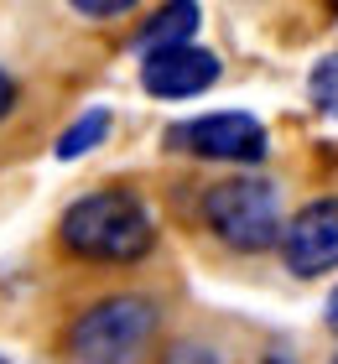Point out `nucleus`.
<instances>
[{
  "label": "nucleus",
  "mask_w": 338,
  "mask_h": 364,
  "mask_svg": "<svg viewBox=\"0 0 338 364\" xmlns=\"http://www.w3.org/2000/svg\"><path fill=\"white\" fill-rule=\"evenodd\" d=\"M78 11H89V16H115V11H125V0H78Z\"/></svg>",
  "instance_id": "9d476101"
},
{
  "label": "nucleus",
  "mask_w": 338,
  "mask_h": 364,
  "mask_svg": "<svg viewBox=\"0 0 338 364\" xmlns=\"http://www.w3.org/2000/svg\"><path fill=\"white\" fill-rule=\"evenodd\" d=\"M328 323H333V328H338V291H333V296H328Z\"/></svg>",
  "instance_id": "ddd939ff"
},
{
  "label": "nucleus",
  "mask_w": 338,
  "mask_h": 364,
  "mask_svg": "<svg viewBox=\"0 0 338 364\" xmlns=\"http://www.w3.org/2000/svg\"><path fill=\"white\" fill-rule=\"evenodd\" d=\"M265 364H286V359H265Z\"/></svg>",
  "instance_id": "4468645a"
},
{
  "label": "nucleus",
  "mask_w": 338,
  "mask_h": 364,
  "mask_svg": "<svg viewBox=\"0 0 338 364\" xmlns=\"http://www.w3.org/2000/svg\"><path fill=\"white\" fill-rule=\"evenodd\" d=\"M203 213H208L213 235L224 245H234V250H245V255L270 250V245L281 240L276 193H270V182H260V177H229V182H218V188H208Z\"/></svg>",
  "instance_id": "7ed1b4c3"
},
{
  "label": "nucleus",
  "mask_w": 338,
  "mask_h": 364,
  "mask_svg": "<svg viewBox=\"0 0 338 364\" xmlns=\"http://www.w3.org/2000/svg\"><path fill=\"white\" fill-rule=\"evenodd\" d=\"M172 364H213V359L203 354V349H177V354H172Z\"/></svg>",
  "instance_id": "f8f14e48"
},
{
  "label": "nucleus",
  "mask_w": 338,
  "mask_h": 364,
  "mask_svg": "<svg viewBox=\"0 0 338 364\" xmlns=\"http://www.w3.org/2000/svg\"><path fill=\"white\" fill-rule=\"evenodd\" d=\"M0 364H6V359H0Z\"/></svg>",
  "instance_id": "2eb2a0df"
},
{
  "label": "nucleus",
  "mask_w": 338,
  "mask_h": 364,
  "mask_svg": "<svg viewBox=\"0 0 338 364\" xmlns=\"http://www.w3.org/2000/svg\"><path fill=\"white\" fill-rule=\"evenodd\" d=\"M198 21H203V11L198 6H167V11H157L151 21L141 26V53H167V47H188V37L198 31Z\"/></svg>",
  "instance_id": "0eeeda50"
},
{
  "label": "nucleus",
  "mask_w": 338,
  "mask_h": 364,
  "mask_svg": "<svg viewBox=\"0 0 338 364\" xmlns=\"http://www.w3.org/2000/svg\"><path fill=\"white\" fill-rule=\"evenodd\" d=\"M281 255L297 276H323L338 266V198H317L281 229Z\"/></svg>",
  "instance_id": "39448f33"
},
{
  "label": "nucleus",
  "mask_w": 338,
  "mask_h": 364,
  "mask_svg": "<svg viewBox=\"0 0 338 364\" xmlns=\"http://www.w3.org/2000/svg\"><path fill=\"white\" fill-rule=\"evenodd\" d=\"M333 364H338V359H333Z\"/></svg>",
  "instance_id": "dca6fc26"
},
{
  "label": "nucleus",
  "mask_w": 338,
  "mask_h": 364,
  "mask_svg": "<svg viewBox=\"0 0 338 364\" xmlns=\"http://www.w3.org/2000/svg\"><path fill=\"white\" fill-rule=\"evenodd\" d=\"M312 99H317L323 114H338V53L312 68Z\"/></svg>",
  "instance_id": "1a4fd4ad"
},
{
  "label": "nucleus",
  "mask_w": 338,
  "mask_h": 364,
  "mask_svg": "<svg viewBox=\"0 0 338 364\" xmlns=\"http://www.w3.org/2000/svg\"><path fill=\"white\" fill-rule=\"evenodd\" d=\"M172 146L213 161H260L265 156V125L255 114H203V120L172 125Z\"/></svg>",
  "instance_id": "20e7f679"
},
{
  "label": "nucleus",
  "mask_w": 338,
  "mask_h": 364,
  "mask_svg": "<svg viewBox=\"0 0 338 364\" xmlns=\"http://www.w3.org/2000/svg\"><path fill=\"white\" fill-rule=\"evenodd\" d=\"M16 105V84H11V73L0 68V120H6V109Z\"/></svg>",
  "instance_id": "9b49d317"
},
{
  "label": "nucleus",
  "mask_w": 338,
  "mask_h": 364,
  "mask_svg": "<svg viewBox=\"0 0 338 364\" xmlns=\"http://www.w3.org/2000/svg\"><path fill=\"white\" fill-rule=\"evenodd\" d=\"M218 78V58L203 53V47H167V53H146L141 63V84L157 94V99H188L203 94Z\"/></svg>",
  "instance_id": "423d86ee"
},
{
  "label": "nucleus",
  "mask_w": 338,
  "mask_h": 364,
  "mask_svg": "<svg viewBox=\"0 0 338 364\" xmlns=\"http://www.w3.org/2000/svg\"><path fill=\"white\" fill-rule=\"evenodd\" d=\"M151 213L130 193H94L63 213V245L83 260H135L151 250Z\"/></svg>",
  "instance_id": "f257e3e1"
},
{
  "label": "nucleus",
  "mask_w": 338,
  "mask_h": 364,
  "mask_svg": "<svg viewBox=\"0 0 338 364\" xmlns=\"http://www.w3.org/2000/svg\"><path fill=\"white\" fill-rule=\"evenodd\" d=\"M157 333V312L141 296H110V302H94L83 318L73 323V364H135L141 349Z\"/></svg>",
  "instance_id": "f03ea898"
},
{
  "label": "nucleus",
  "mask_w": 338,
  "mask_h": 364,
  "mask_svg": "<svg viewBox=\"0 0 338 364\" xmlns=\"http://www.w3.org/2000/svg\"><path fill=\"white\" fill-rule=\"evenodd\" d=\"M105 130H110V114H105V109H89V114H83V120L58 141V156H63V161H68V156H83L99 136H105Z\"/></svg>",
  "instance_id": "6e6552de"
}]
</instances>
